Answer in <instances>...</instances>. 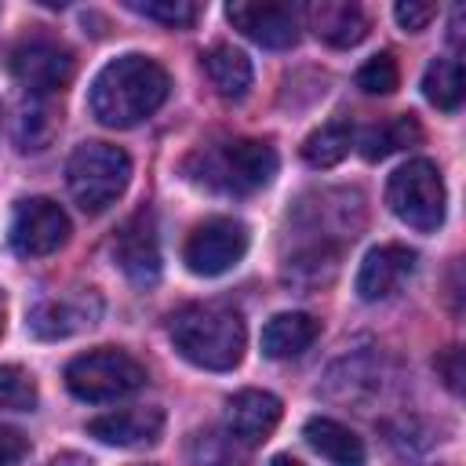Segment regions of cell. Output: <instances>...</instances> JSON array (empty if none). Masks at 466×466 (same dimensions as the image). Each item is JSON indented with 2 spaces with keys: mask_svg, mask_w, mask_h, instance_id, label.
Instances as JSON below:
<instances>
[{
  "mask_svg": "<svg viewBox=\"0 0 466 466\" xmlns=\"http://www.w3.org/2000/svg\"><path fill=\"white\" fill-rule=\"evenodd\" d=\"M98 313H102V302L95 291H73V295L36 302V309L29 313V328L40 339H66L80 328H91Z\"/></svg>",
  "mask_w": 466,
  "mask_h": 466,
  "instance_id": "13",
  "label": "cell"
},
{
  "mask_svg": "<svg viewBox=\"0 0 466 466\" xmlns=\"http://www.w3.org/2000/svg\"><path fill=\"white\" fill-rule=\"evenodd\" d=\"M0 335H4V295H0Z\"/></svg>",
  "mask_w": 466,
  "mask_h": 466,
  "instance_id": "32",
  "label": "cell"
},
{
  "mask_svg": "<svg viewBox=\"0 0 466 466\" xmlns=\"http://www.w3.org/2000/svg\"><path fill=\"white\" fill-rule=\"evenodd\" d=\"M269 466H302V462H295V459H291V455H277V459H273V462H269Z\"/></svg>",
  "mask_w": 466,
  "mask_h": 466,
  "instance_id": "31",
  "label": "cell"
},
{
  "mask_svg": "<svg viewBox=\"0 0 466 466\" xmlns=\"http://www.w3.org/2000/svg\"><path fill=\"white\" fill-rule=\"evenodd\" d=\"M397 80H400V69H397V58H393L390 51L368 58V62L357 69V87H360L364 95H390V91L397 87Z\"/></svg>",
  "mask_w": 466,
  "mask_h": 466,
  "instance_id": "25",
  "label": "cell"
},
{
  "mask_svg": "<svg viewBox=\"0 0 466 466\" xmlns=\"http://www.w3.org/2000/svg\"><path fill=\"white\" fill-rule=\"evenodd\" d=\"M320 335V320H313L309 313H277L266 320L262 328V353L273 360H288L306 353Z\"/></svg>",
  "mask_w": 466,
  "mask_h": 466,
  "instance_id": "17",
  "label": "cell"
},
{
  "mask_svg": "<svg viewBox=\"0 0 466 466\" xmlns=\"http://www.w3.org/2000/svg\"><path fill=\"white\" fill-rule=\"evenodd\" d=\"M142 382H146V368L131 353L113 350V346H98V350L80 353V357H73L66 364V386H69V393L80 397V400H91V404L127 397Z\"/></svg>",
  "mask_w": 466,
  "mask_h": 466,
  "instance_id": "5",
  "label": "cell"
},
{
  "mask_svg": "<svg viewBox=\"0 0 466 466\" xmlns=\"http://www.w3.org/2000/svg\"><path fill=\"white\" fill-rule=\"evenodd\" d=\"M186 175L197 186H208L215 193L248 197L273 182L277 175V153L269 142L258 138H233L218 146H204L186 160Z\"/></svg>",
  "mask_w": 466,
  "mask_h": 466,
  "instance_id": "3",
  "label": "cell"
},
{
  "mask_svg": "<svg viewBox=\"0 0 466 466\" xmlns=\"http://www.w3.org/2000/svg\"><path fill=\"white\" fill-rule=\"evenodd\" d=\"M127 7L171 29H186L200 18V4H189V0H127Z\"/></svg>",
  "mask_w": 466,
  "mask_h": 466,
  "instance_id": "24",
  "label": "cell"
},
{
  "mask_svg": "<svg viewBox=\"0 0 466 466\" xmlns=\"http://www.w3.org/2000/svg\"><path fill=\"white\" fill-rule=\"evenodd\" d=\"M350 142H353L350 120H328L302 142V157L309 167H335L350 153Z\"/></svg>",
  "mask_w": 466,
  "mask_h": 466,
  "instance_id": "21",
  "label": "cell"
},
{
  "mask_svg": "<svg viewBox=\"0 0 466 466\" xmlns=\"http://www.w3.org/2000/svg\"><path fill=\"white\" fill-rule=\"evenodd\" d=\"M167 73L146 55H120L98 69L91 80V113L106 127H135L153 116L167 98Z\"/></svg>",
  "mask_w": 466,
  "mask_h": 466,
  "instance_id": "1",
  "label": "cell"
},
{
  "mask_svg": "<svg viewBox=\"0 0 466 466\" xmlns=\"http://www.w3.org/2000/svg\"><path fill=\"white\" fill-rule=\"evenodd\" d=\"M462 91H466V80H462V66H459L455 58H433V62L426 66L422 95H426L437 109H444V113L459 109V106H462Z\"/></svg>",
  "mask_w": 466,
  "mask_h": 466,
  "instance_id": "20",
  "label": "cell"
},
{
  "mask_svg": "<svg viewBox=\"0 0 466 466\" xmlns=\"http://www.w3.org/2000/svg\"><path fill=\"white\" fill-rule=\"evenodd\" d=\"M36 404V382L18 364H0V408L4 411H29Z\"/></svg>",
  "mask_w": 466,
  "mask_h": 466,
  "instance_id": "23",
  "label": "cell"
},
{
  "mask_svg": "<svg viewBox=\"0 0 466 466\" xmlns=\"http://www.w3.org/2000/svg\"><path fill=\"white\" fill-rule=\"evenodd\" d=\"M280 422V400L266 390H240L226 404V433L229 441L255 448L262 444Z\"/></svg>",
  "mask_w": 466,
  "mask_h": 466,
  "instance_id": "12",
  "label": "cell"
},
{
  "mask_svg": "<svg viewBox=\"0 0 466 466\" xmlns=\"http://www.w3.org/2000/svg\"><path fill=\"white\" fill-rule=\"evenodd\" d=\"M433 364H437V375L444 379V386H448L451 393H459V390H462V350H459V346H448Z\"/></svg>",
  "mask_w": 466,
  "mask_h": 466,
  "instance_id": "28",
  "label": "cell"
},
{
  "mask_svg": "<svg viewBox=\"0 0 466 466\" xmlns=\"http://www.w3.org/2000/svg\"><path fill=\"white\" fill-rule=\"evenodd\" d=\"M411 273H415V251H408L404 244H379L364 255L357 269V295L364 302H379L393 295Z\"/></svg>",
  "mask_w": 466,
  "mask_h": 466,
  "instance_id": "14",
  "label": "cell"
},
{
  "mask_svg": "<svg viewBox=\"0 0 466 466\" xmlns=\"http://www.w3.org/2000/svg\"><path fill=\"white\" fill-rule=\"evenodd\" d=\"M164 430V411L160 408H124V411H109L87 422V433L98 437L102 444H116V448H138V444H153Z\"/></svg>",
  "mask_w": 466,
  "mask_h": 466,
  "instance_id": "15",
  "label": "cell"
},
{
  "mask_svg": "<svg viewBox=\"0 0 466 466\" xmlns=\"http://www.w3.org/2000/svg\"><path fill=\"white\" fill-rule=\"evenodd\" d=\"M229 437H215V433H197L193 441V466H240V459L233 455Z\"/></svg>",
  "mask_w": 466,
  "mask_h": 466,
  "instance_id": "26",
  "label": "cell"
},
{
  "mask_svg": "<svg viewBox=\"0 0 466 466\" xmlns=\"http://www.w3.org/2000/svg\"><path fill=\"white\" fill-rule=\"evenodd\" d=\"M109 255H113L116 269H120L131 284H138V288L157 284V277H160V240H157V222H153V215H149V211L131 215V218L116 229V237H113V244H109Z\"/></svg>",
  "mask_w": 466,
  "mask_h": 466,
  "instance_id": "10",
  "label": "cell"
},
{
  "mask_svg": "<svg viewBox=\"0 0 466 466\" xmlns=\"http://www.w3.org/2000/svg\"><path fill=\"white\" fill-rule=\"evenodd\" d=\"M248 251V226L237 218H208L186 237L182 258L197 277L229 273Z\"/></svg>",
  "mask_w": 466,
  "mask_h": 466,
  "instance_id": "8",
  "label": "cell"
},
{
  "mask_svg": "<svg viewBox=\"0 0 466 466\" xmlns=\"http://www.w3.org/2000/svg\"><path fill=\"white\" fill-rule=\"evenodd\" d=\"M204 73L222 98H244L251 87V62L233 44H215L204 55Z\"/></svg>",
  "mask_w": 466,
  "mask_h": 466,
  "instance_id": "19",
  "label": "cell"
},
{
  "mask_svg": "<svg viewBox=\"0 0 466 466\" xmlns=\"http://www.w3.org/2000/svg\"><path fill=\"white\" fill-rule=\"evenodd\" d=\"M25 451H29L25 437H22L15 426H4V422H0V466H15Z\"/></svg>",
  "mask_w": 466,
  "mask_h": 466,
  "instance_id": "29",
  "label": "cell"
},
{
  "mask_svg": "<svg viewBox=\"0 0 466 466\" xmlns=\"http://www.w3.org/2000/svg\"><path fill=\"white\" fill-rule=\"evenodd\" d=\"M386 204L390 211L419 229V233H433L444 222V178L437 171L433 160H408L404 167H397L386 182Z\"/></svg>",
  "mask_w": 466,
  "mask_h": 466,
  "instance_id": "6",
  "label": "cell"
},
{
  "mask_svg": "<svg viewBox=\"0 0 466 466\" xmlns=\"http://www.w3.org/2000/svg\"><path fill=\"white\" fill-rule=\"evenodd\" d=\"M127 178H131V160L120 146L109 142H84L73 149L66 164L69 193L87 215L106 211L127 189Z\"/></svg>",
  "mask_w": 466,
  "mask_h": 466,
  "instance_id": "4",
  "label": "cell"
},
{
  "mask_svg": "<svg viewBox=\"0 0 466 466\" xmlns=\"http://www.w3.org/2000/svg\"><path fill=\"white\" fill-rule=\"evenodd\" d=\"M393 15H397V22H400L404 29L422 33V29L437 18V4H430V0H404V4L393 7Z\"/></svg>",
  "mask_w": 466,
  "mask_h": 466,
  "instance_id": "27",
  "label": "cell"
},
{
  "mask_svg": "<svg viewBox=\"0 0 466 466\" xmlns=\"http://www.w3.org/2000/svg\"><path fill=\"white\" fill-rule=\"evenodd\" d=\"M7 69L25 91L51 95L73 80V51L47 33H25L7 51Z\"/></svg>",
  "mask_w": 466,
  "mask_h": 466,
  "instance_id": "7",
  "label": "cell"
},
{
  "mask_svg": "<svg viewBox=\"0 0 466 466\" xmlns=\"http://www.w3.org/2000/svg\"><path fill=\"white\" fill-rule=\"evenodd\" d=\"M66 240H69V218L55 200L33 197L18 204L15 222H11V248L18 255L40 258V255L58 251Z\"/></svg>",
  "mask_w": 466,
  "mask_h": 466,
  "instance_id": "9",
  "label": "cell"
},
{
  "mask_svg": "<svg viewBox=\"0 0 466 466\" xmlns=\"http://www.w3.org/2000/svg\"><path fill=\"white\" fill-rule=\"evenodd\" d=\"M226 18L233 29H240L248 40L262 47H291L299 40V15L291 4H229Z\"/></svg>",
  "mask_w": 466,
  "mask_h": 466,
  "instance_id": "11",
  "label": "cell"
},
{
  "mask_svg": "<svg viewBox=\"0 0 466 466\" xmlns=\"http://www.w3.org/2000/svg\"><path fill=\"white\" fill-rule=\"evenodd\" d=\"M419 138H422V127L415 124V116H393L360 138V153H364V160H382L404 146H415Z\"/></svg>",
  "mask_w": 466,
  "mask_h": 466,
  "instance_id": "22",
  "label": "cell"
},
{
  "mask_svg": "<svg viewBox=\"0 0 466 466\" xmlns=\"http://www.w3.org/2000/svg\"><path fill=\"white\" fill-rule=\"evenodd\" d=\"M306 22L331 47H353L368 36V15L350 0H313L306 7Z\"/></svg>",
  "mask_w": 466,
  "mask_h": 466,
  "instance_id": "16",
  "label": "cell"
},
{
  "mask_svg": "<svg viewBox=\"0 0 466 466\" xmlns=\"http://www.w3.org/2000/svg\"><path fill=\"white\" fill-rule=\"evenodd\" d=\"M302 437L331 466H364V444H360V437L350 426H342V422H335L328 415H313L306 422Z\"/></svg>",
  "mask_w": 466,
  "mask_h": 466,
  "instance_id": "18",
  "label": "cell"
},
{
  "mask_svg": "<svg viewBox=\"0 0 466 466\" xmlns=\"http://www.w3.org/2000/svg\"><path fill=\"white\" fill-rule=\"evenodd\" d=\"M47 466H91L84 455H76V451H66V455H55Z\"/></svg>",
  "mask_w": 466,
  "mask_h": 466,
  "instance_id": "30",
  "label": "cell"
},
{
  "mask_svg": "<svg viewBox=\"0 0 466 466\" xmlns=\"http://www.w3.org/2000/svg\"><path fill=\"white\" fill-rule=\"evenodd\" d=\"M171 342L175 350L197 364V368H208V371H229L240 364L244 357V342H248V331H244V320L233 306H222V302H193V306H182L175 317H171Z\"/></svg>",
  "mask_w": 466,
  "mask_h": 466,
  "instance_id": "2",
  "label": "cell"
}]
</instances>
